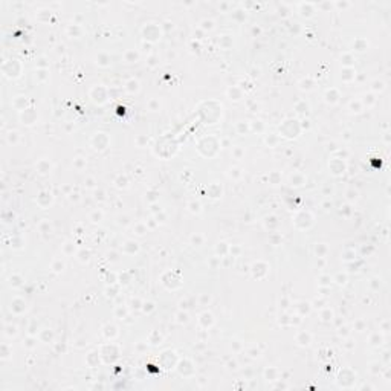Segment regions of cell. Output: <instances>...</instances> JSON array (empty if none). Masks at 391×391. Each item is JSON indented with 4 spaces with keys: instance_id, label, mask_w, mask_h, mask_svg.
I'll list each match as a JSON object with an SVG mask.
<instances>
[{
    "instance_id": "1",
    "label": "cell",
    "mask_w": 391,
    "mask_h": 391,
    "mask_svg": "<svg viewBox=\"0 0 391 391\" xmlns=\"http://www.w3.org/2000/svg\"><path fill=\"white\" fill-rule=\"evenodd\" d=\"M310 341H312V336H310V333H307V332H299L296 335V342L299 345H309Z\"/></svg>"
},
{
    "instance_id": "2",
    "label": "cell",
    "mask_w": 391,
    "mask_h": 391,
    "mask_svg": "<svg viewBox=\"0 0 391 391\" xmlns=\"http://www.w3.org/2000/svg\"><path fill=\"white\" fill-rule=\"evenodd\" d=\"M126 90L128 93H135L139 90V81L138 79H128L127 84H126Z\"/></svg>"
},
{
    "instance_id": "3",
    "label": "cell",
    "mask_w": 391,
    "mask_h": 391,
    "mask_svg": "<svg viewBox=\"0 0 391 391\" xmlns=\"http://www.w3.org/2000/svg\"><path fill=\"white\" fill-rule=\"evenodd\" d=\"M338 98H339V95H338V92L335 90V89H330V90H327L325 92V101L327 102H338Z\"/></svg>"
},
{
    "instance_id": "4",
    "label": "cell",
    "mask_w": 391,
    "mask_h": 391,
    "mask_svg": "<svg viewBox=\"0 0 391 391\" xmlns=\"http://www.w3.org/2000/svg\"><path fill=\"white\" fill-rule=\"evenodd\" d=\"M37 170H38V173H41V174H46V173H49L50 171V164L48 162V161H40L38 164H37Z\"/></svg>"
},
{
    "instance_id": "5",
    "label": "cell",
    "mask_w": 391,
    "mask_h": 391,
    "mask_svg": "<svg viewBox=\"0 0 391 391\" xmlns=\"http://www.w3.org/2000/svg\"><path fill=\"white\" fill-rule=\"evenodd\" d=\"M138 58H139V54H138V52H135V50H128V52H126V61H127V63H136Z\"/></svg>"
},
{
    "instance_id": "6",
    "label": "cell",
    "mask_w": 391,
    "mask_h": 391,
    "mask_svg": "<svg viewBox=\"0 0 391 391\" xmlns=\"http://www.w3.org/2000/svg\"><path fill=\"white\" fill-rule=\"evenodd\" d=\"M290 182H292V185H295V186H301V185L304 183V177L301 176V174H298V173H295V174H292Z\"/></svg>"
},
{
    "instance_id": "7",
    "label": "cell",
    "mask_w": 391,
    "mask_h": 391,
    "mask_svg": "<svg viewBox=\"0 0 391 391\" xmlns=\"http://www.w3.org/2000/svg\"><path fill=\"white\" fill-rule=\"evenodd\" d=\"M78 260L81 261V263H86V261H89L90 260V252L89 251H86V249H81L78 252Z\"/></svg>"
},
{
    "instance_id": "8",
    "label": "cell",
    "mask_w": 391,
    "mask_h": 391,
    "mask_svg": "<svg viewBox=\"0 0 391 391\" xmlns=\"http://www.w3.org/2000/svg\"><path fill=\"white\" fill-rule=\"evenodd\" d=\"M200 29H203V31H212V29H214V22H212V20H203L202 25H200Z\"/></svg>"
},
{
    "instance_id": "9",
    "label": "cell",
    "mask_w": 391,
    "mask_h": 391,
    "mask_svg": "<svg viewBox=\"0 0 391 391\" xmlns=\"http://www.w3.org/2000/svg\"><path fill=\"white\" fill-rule=\"evenodd\" d=\"M52 269H54V272H63L64 263L61 261V260H55L54 263H52Z\"/></svg>"
},
{
    "instance_id": "10",
    "label": "cell",
    "mask_w": 391,
    "mask_h": 391,
    "mask_svg": "<svg viewBox=\"0 0 391 391\" xmlns=\"http://www.w3.org/2000/svg\"><path fill=\"white\" fill-rule=\"evenodd\" d=\"M188 206H190V211L191 212H196V214H199V212L202 211V205H200L199 202H190Z\"/></svg>"
},
{
    "instance_id": "11",
    "label": "cell",
    "mask_w": 391,
    "mask_h": 391,
    "mask_svg": "<svg viewBox=\"0 0 391 391\" xmlns=\"http://www.w3.org/2000/svg\"><path fill=\"white\" fill-rule=\"evenodd\" d=\"M191 243H193L194 246H200V245H203V237H202L200 234H194V235H191Z\"/></svg>"
},
{
    "instance_id": "12",
    "label": "cell",
    "mask_w": 391,
    "mask_h": 391,
    "mask_svg": "<svg viewBox=\"0 0 391 391\" xmlns=\"http://www.w3.org/2000/svg\"><path fill=\"white\" fill-rule=\"evenodd\" d=\"M90 220L93 221V223H96V221H101L102 220V211H93L92 214H90Z\"/></svg>"
},
{
    "instance_id": "13",
    "label": "cell",
    "mask_w": 391,
    "mask_h": 391,
    "mask_svg": "<svg viewBox=\"0 0 391 391\" xmlns=\"http://www.w3.org/2000/svg\"><path fill=\"white\" fill-rule=\"evenodd\" d=\"M5 335H8V336H14V335H17V327L15 325H11V324H8L6 327H5Z\"/></svg>"
},
{
    "instance_id": "14",
    "label": "cell",
    "mask_w": 391,
    "mask_h": 391,
    "mask_svg": "<svg viewBox=\"0 0 391 391\" xmlns=\"http://www.w3.org/2000/svg\"><path fill=\"white\" fill-rule=\"evenodd\" d=\"M135 228H136V234H138V235H144L147 231H148L147 225H144V223H138Z\"/></svg>"
},
{
    "instance_id": "15",
    "label": "cell",
    "mask_w": 391,
    "mask_h": 391,
    "mask_svg": "<svg viewBox=\"0 0 391 391\" xmlns=\"http://www.w3.org/2000/svg\"><path fill=\"white\" fill-rule=\"evenodd\" d=\"M116 186L118 188H126L127 186V177L126 176H119L116 179Z\"/></svg>"
},
{
    "instance_id": "16",
    "label": "cell",
    "mask_w": 391,
    "mask_h": 391,
    "mask_svg": "<svg viewBox=\"0 0 391 391\" xmlns=\"http://www.w3.org/2000/svg\"><path fill=\"white\" fill-rule=\"evenodd\" d=\"M177 322H180V324L188 322V313L186 312H179L177 313Z\"/></svg>"
},
{
    "instance_id": "17",
    "label": "cell",
    "mask_w": 391,
    "mask_h": 391,
    "mask_svg": "<svg viewBox=\"0 0 391 391\" xmlns=\"http://www.w3.org/2000/svg\"><path fill=\"white\" fill-rule=\"evenodd\" d=\"M321 318H322V321H330V319L333 318V312L330 309H325L324 312L321 313Z\"/></svg>"
},
{
    "instance_id": "18",
    "label": "cell",
    "mask_w": 391,
    "mask_h": 391,
    "mask_svg": "<svg viewBox=\"0 0 391 391\" xmlns=\"http://www.w3.org/2000/svg\"><path fill=\"white\" fill-rule=\"evenodd\" d=\"M354 48H356V50H364L367 48V41L365 40H356V43H354Z\"/></svg>"
},
{
    "instance_id": "19",
    "label": "cell",
    "mask_w": 391,
    "mask_h": 391,
    "mask_svg": "<svg viewBox=\"0 0 391 391\" xmlns=\"http://www.w3.org/2000/svg\"><path fill=\"white\" fill-rule=\"evenodd\" d=\"M17 139H19V133H17V131H11L9 135H8V141H9V144H17Z\"/></svg>"
},
{
    "instance_id": "20",
    "label": "cell",
    "mask_w": 391,
    "mask_h": 391,
    "mask_svg": "<svg viewBox=\"0 0 391 391\" xmlns=\"http://www.w3.org/2000/svg\"><path fill=\"white\" fill-rule=\"evenodd\" d=\"M327 252V246L325 245H318L316 246V254L318 257H324V254Z\"/></svg>"
},
{
    "instance_id": "21",
    "label": "cell",
    "mask_w": 391,
    "mask_h": 391,
    "mask_svg": "<svg viewBox=\"0 0 391 391\" xmlns=\"http://www.w3.org/2000/svg\"><path fill=\"white\" fill-rule=\"evenodd\" d=\"M142 304H144V303H142L139 298H133L131 299V309H136V310L138 309H142Z\"/></svg>"
},
{
    "instance_id": "22",
    "label": "cell",
    "mask_w": 391,
    "mask_h": 391,
    "mask_svg": "<svg viewBox=\"0 0 391 391\" xmlns=\"http://www.w3.org/2000/svg\"><path fill=\"white\" fill-rule=\"evenodd\" d=\"M350 109H351V112H361V101H351L350 102Z\"/></svg>"
},
{
    "instance_id": "23",
    "label": "cell",
    "mask_w": 391,
    "mask_h": 391,
    "mask_svg": "<svg viewBox=\"0 0 391 391\" xmlns=\"http://www.w3.org/2000/svg\"><path fill=\"white\" fill-rule=\"evenodd\" d=\"M148 107H150V110L156 112V110H159V107H161V104H159V101H156V100H151V101L148 102Z\"/></svg>"
},
{
    "instance_id": "24",
    "label": "cell",
    "mask_w": 391,
    "mask_h": 391,
    "mask_svg": "<svg viewBox=\"0 0 391 391\" xmlns=\"http://www.w3.org/2000/svg\"><path fill=\"white\" fill-rule=\"evenodd\" d=\"M370 342H371L373 345H379V344L382 342V336H379L377 333H376V335H373V336L370 338Z\"/></svg>"
},
{
    "instance_id": "25",
    "label": "cell",
    "mask_w": 391,
    "mask_h": 391,
    "mask_svg": "<svg viewBox=\"0 0 391 391\" xmlns=\"http://www.w3.org/2000/svg\"><path fill=\"white\" fill-rule=\"evenodd\" d=\"M115 315H116V318H121V319H122L124 316L127 315V310H126V309H122V307H118V309H116V312H115Z\"/></svg>"
},
{
    "instance_id": "26",
    "label": "cell",
    "mask_w": 391,
    "mask_h": 391,
    "mask_svg": "<svg viewBox=\"0 0 391 391\" xmlns=\"http://www.w3.org/2000/svg\"><path fill=\"white\" fill-rule=\"evenodd\" d=\"M142 309H144V312H151V310H154V304L153 303H144L142 304Z\"/></svg>"
},
{
    "instance_id": "27",
    "label": "cell",
    "mask_w": 391,
    "mask_h": 391,
    "mask_svg": "<svg viewBox=\"0 0 391 391\" xmlns=\"http://www.w3.org/2000/svg\"><path fill=\"white\" fill-rule=\"evenodd\" d=\"M74 165H75L76 168L86 167V161H83V157H76V159H75V162H74Z\"/></svg>"
},
{
    "instance_id": "28",
    "label": "cell",
    "mask_w": 391,
    "mask_h": 391,
    "mask_svg": "<svg viewBox=\"0 0 391 391\" xmlns=\"http://www.w3.org/2000/svg\"><path fill=\"white\" fill-rule=\"evenodd\" d=\"M373 90H384V83L382 81H374L373 83Z\"/></svg>"
},
{
    "instance_id": "29",
    "label": "cell",
    "mask_w": 391,
    "mask_h": 391,
    "mask_svg": "<svg viewBox=\"0 0 391 391\" xmlns=\"http://www.w3.org/2000/svg\"><path fill=\"white\" fill-rule=\"evenodd\" d=\"M11 280H14V283H11V286H20L22 284V278L19 277V275H14V277H11Z\"/></svg>"
},
{
    "instance_id": "30",
    "label": "cell",
    "mask_w": 391,
    "mask_h": 391,
    "mask_svg": "<svg viewBox=\"0 0 391 391\" xmlns=\"http://www.w3.org/2000/svg\"><path fill=\"white\" fill-rule=\"evenodd\" d=\"M332 283V278L330 277H327V275H322L321 277V284L322 286H328V284Z\"/></svg>"
},
{
    "instance_id": "31",
    "label": "cell",
    "mask_w": 391,
    "mask_h": 391,
    "mask_svg": "<svg viewBox=\"0 0 391 391\" xmlns=\"http://www.w3.org/2000/svg\"><path fill=\"white\" fill-rule=\"evenodd\" d=\"M336 280H338V283L339 284H345V281H347V275H336Z\"/></svg>"
},
{
    "instance_id": "32",
    "label": "cell",
    "mask_w": 391,
    "mask_h": 391,
    "mask_svg": "<svg viewBox=\"0 0 391 391\" xmlns=\"http://www.w3.org/2000/svg\"><path fill=\"white\" fill-rule=\"evenodd\" d=\"M95 199L96 200H104V191H95Z\"/></svg>"
},
{
    "instance_id": "33",
    "label": "cell",
    "mask_w": 391,
    "mask_h": 391,
    "mask_svg": "<svg viewBox=\"0 0 391 391\" xmlns=\"http://www.w3.org/2000/svg\"><path fill=\"white\" fill-rule=\"evenodd\" d=\"M347 194H348V200H353V199L358 197V193L356 191H348Z\"/></svg>"
},
{
    "instance_id": "34",
    "label": "cell",
    "mask_w": 391,
    "mask_h": 391,
    "mask_svg": "<svg viewBox=\"0 0 391 391\" xmlns=\"http://www.w3.org/2000/svg\"><path fill=\"white\" fill-rule=\"evenodd\" d=\"M86 185H87V188H93V186H95V183H93V179H92V177H89V179L86 180Z\"/></svg>"
},
{
    "instance_id": "35",
    "label": "cell",
    "mask_w": 391,
    "mask_h": 391,
    "mask_svg": "<svg viewBox=\"0 0 391 391\" xmlns=\"http://www.w3.org/2000/svg\"><path fill=\"white\" fill-rule=\"evenodd\" d=\"M356 330H358V332H362V330H364V322H362V321H358V322H356Z\"/></svg>"
},
{
    "instance_id": "36",
    "label": "cell",
    "mask_w": 391,
    "mask_h": 391,
    "mask_svg": "<svg viewBox=\"0 0 391 391\" xmlns=\"http://www.w3.org/2000/svg\"><path fill=\"white\" fill-rule=\"evenodd\" d=\"M344 60H345V61H344V64H347V66L351 64V58H350L348 55H344Z\"/></svg>"
},
{
    "instance_id": "37",
    "label": "cell",
    "mask_w": 391,
    "mask_h": 391,
    "mask_svg": "<svg viewBox=\"0 0 391 391\" xmlns=\"http://www.w3.org/2000/svg\"><path fill=\"white\" fill-rule=\"evenodd\" d=\"M228 365H229V370H235V368H237V362L232 361V362H229Z\"/></svg>"
},
{
    "instance_id": "38",
    "label": "cell",
    "mask_w": 391,
    "mask_h": 391,
    "mask_svg": "<svg viewBox=\"0 0 391 391\" xmlns=\"http://www.w3.org/2000/svg\"><path fill=\"white\" fill-rule=\"evenodd\" d=\"M313 304H315V307H322V301L321 299H316Z\"/></svg>"
},
{
    "instance_id": "39",
    "label": "cell",
    "mask_w": 391,
    "mask_h": 391,
    "mask_svg": "<svg viewBox=\"0 0 391 391\" xmlns=\"http://www.w3.org/2000/svg\"><path fill=\"white\" fill-rule=\"evenodd\" d=\"M338 6H341V8H345V6H350V3H336Z\"/></svg>"
},
{
    "instance_id": "40",
    "label": "cell",
    "mask_w": 391,
    "mask_h": 391,
    "mask_svg": "<svg viewBox=\"0 0 391 391\" xmlns=\"http://www.w3.org/2000/svg\"><path fill=\"white\" fill-rule=\"evenodd\" d=\"M242 154V150H235V156H240Z\"/></svg>"
}]
</instances>
